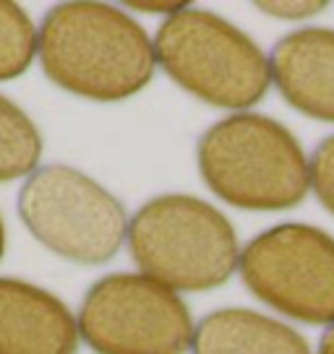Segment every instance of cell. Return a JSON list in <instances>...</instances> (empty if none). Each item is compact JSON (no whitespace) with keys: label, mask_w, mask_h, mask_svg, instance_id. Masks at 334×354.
<instances>
[{"label":"cell","mask_w":334,"mask_h":354,"mask_svg":"<svg viewBox=\"0 0 334 354\" xmlns=\"http://www.w3.org/2000/svg\"><path fill=\"white\" fill-rule=\"evenodd\" d=\"M199 172L217 198L245 211H288L311 190V159L282 122L233 112L201 133Z\"/></svg>","instance_id":"2"},{"label":"cell","mask_w":334,"mask_h":354,"mask_svg":"<svg viewBox=\"0 0 334 354\" xmlns=\"http://www.w3.org/2000/svg\"><path fill=\"white\" fill-rule=\"evenodd\" d=\"M272 84L292 110L334 122V29H298L282 37L269 57Z\"/></svg>","instance_id":"9"},{"label":"cell","mask_w":334,"mask_h":354,"mask_svg":"<svg viewBox=\"0 0 334 354\" xmlns=\"http://www.w3.org/2000/svg\"><path fill=\"white\" fill-rule=\"evenodd\" d=\"M258 11H264L267 16H274V19H285V21H301V19H311V16H319V13L326 8V3L322 0H272V3H256Z\"/></svg>","instance_id":"14"},{"label":"cell","mask_w":334,"mask_h":354,"mask_svg":"<svg viewBox=\"0 0 334 354\" xmlns=\"http://www.w3.org/2000/svg\"><path fill=\"white\" fill-rule=\"evenodd\" d=\"M240 279L256 299L308 326H334V237L311 224H277L240 250Z\"/></svg>","instance_id":"7"},{"label":"cell","mask_w":334,"mask_h":354,"mask_svg":"<svg viewBox=\"0 0 334 354\" xmlns=\"http://www.w3.org/2000/svg\"><path fill=\"white\" fill-rule=\"evenodd\" d=\"M311 188L329 214H334V136L324 138L311 156Z\"/></svg>","instance_id":"13"},{"label":"cell","mask_w":334,"mask_h":354,"mask_svg":"<svg viewBox=\"0 0 334 354\" xmlns=\"http://www.w3.org/2000/svg\"><path fill=\"white\" fill-rule=\"evenodd\" d=\"M37 57L63 91L91 102H121L155 78V42L125 11L73 0L50 8L37 32Z\"/></svg>","instance_id":"1"},{"label":"cell","mask_w":334,"mask_h":354,"mask_svg":"<svg viewBox=\"0 0 334 354\" xmlns=\"http://www.w3.org/2000/svg\"><path fill=\"white\" fill-rule=\"evenodd\" d=\"M193 354H313L292 326L248 308L204 315L193 331Z\"/></svg>","instance_id":"10"},{"label":"cell","mask_w":334,"mask_h":354,"mask_svg":"<svg viewBox=\"0 0 334 354\" xmlns=\"http://www.w3.org/2000/svg\"><path fill=\"white\" fill-rule=\"evenodd\" d=\"M78 321L53 292L0 277V354H76Z\"/></svg>","instance_id":"8"},{"label":"cell","mask_w":334,"mask_h":354,"mask_svg":"<svg viewBox=\"0 0 334 354\" xmlns=\"http://www.w3.org/2000/svg\"><path fill=\"white\" fill-rule=\"evenodd\" d=\"M6 253V227H3V216H0V258Z\"/></svg>","instance_id":"17"},{"label":"cell","mask_w":334,"mask_h":354,"mask_svg":"<svg viewBox=\"0 0 334 354\" xmlns=\"http://www.w3.org/2000/svg\"><path fill=\"white\" fill-rule=\"evenodd\" d=\"M37 26L11 0H0V81L24 76L37 57Z\"/></svg>","instance_id":"12"},{"label":"cell","mask_w":334,"mask_h":354,"mask_svg":"<svg viewBox=\"0 0 334 354\" xmlns=\"http://www.w3.org/2000/svg\"><path fill=\"white\" fill-rule=\"evenodd\" d=\"M125 8L131 11H144V13H162V16H175L183 8H188V3H128Z\"/></svg>","instance_id":"15"},{"label":"cell","mask_w":334,"mask_h":354,"mask_svg":"<svg viewBox=\"0 0 334 354\" xmlns=\"http://www.w3.org/2000/svg\"><path fill=\"white\" fill-rule=\"evenodd\" d=\"M16 209L34 240L71 263H107L128 237L123 203L76 167H37L24 180Z\"/></svg>","instance_id":"5"},{"label":"cell","mask_w":334,"mask_h":354,"mask_svg":"<svg viewBox=\"0 0 334 354\" xmlns=\"http://www.w3.org/2000/svg\"><path fill=\"white\" fill-rule=\"evenodd\" d=\"M125 243L139 274L173 292L222 287L240 263L230 219L212 203L183 193L146 201L128 221Z\"/></svg>","instance_id":"3"},{"label":"cell","mask_w":334,"mask_h":354,"mask_svg":"<svg viewBox=\"0 0 334 354\" xmlns=\"http://www.w3.org/2000/svg\"><path fill=\"white\" fill-rule=\"evenodd\" d=\"M319 354H334V326H329V331L322 336V342H319Z\"/></svg>","instance_id":"16"},{"label":"cell","mask_w":334,"mask_h":354,"mask_svg":"<svg viewBox=\"0 0 334 354\" xmlns=\"http://www.w3.org/2000/svg\"><path fill=\"white\" fill-rule=\"evenodd\" d=\"M157 66L212 107L245 112L267 97L272 66L235 24L201 8H183L155 34Z\"/></svg>","instance_id":"4"},{"label":"cell","mask_w":334,"mask_h":354,"mask_svg":"<svg viewBox=\"0 0 334 354\" xmlns=\"http://www.w3.org/2000/svg\"><path fill=\"white\" fill-rule=\"evenodd\" d=\"M76 321L94 354H186L196 331L178 292L146 274H110L94 281Z\"/></svg>","instance_id":"6"},{"label":"cell","mask_w":334,"mask_h":354,"mask_svg":"<svg viewBox=\"0 0 334 354\" xmlns=\"http://www.w3.org/2000/svg\"><path fill=\"white\" fill-rule=\"evenodd\" d=\"M42 159V136L26 112L0 94V183L29 177Z\"/></svg>","instance_id":"11"}]
</instances>
